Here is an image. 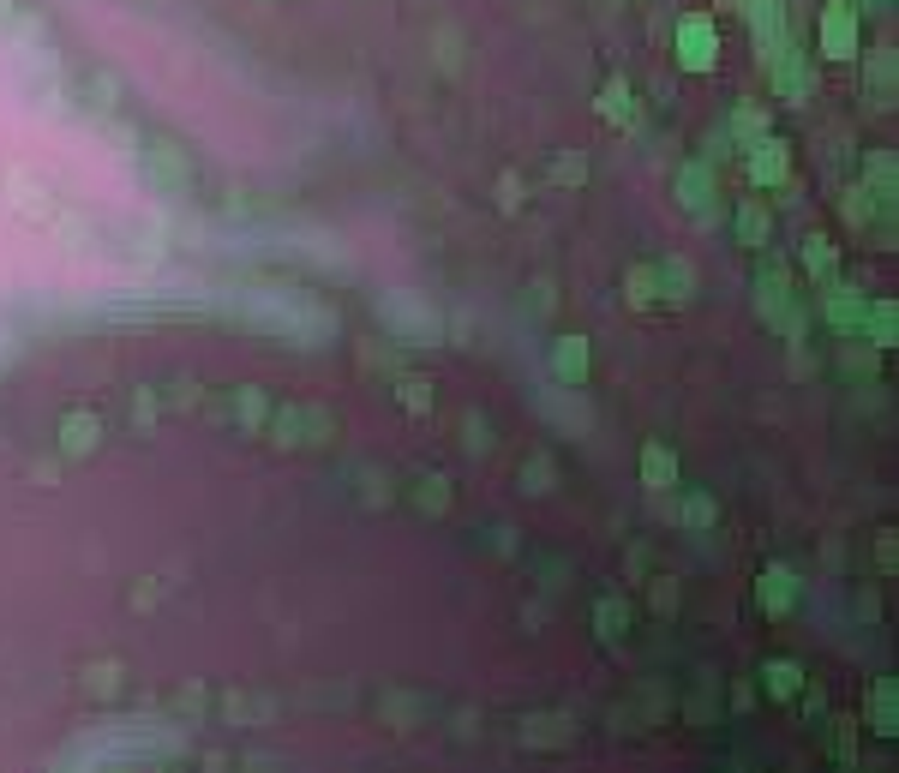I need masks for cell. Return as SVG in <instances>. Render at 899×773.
Wrapping results in <instances>:
<instances>
[{"label":"cell","instance_id":"obj_1","mask_svg":"<svg viewBox=\"0 0 899 773\" xmlns=\"http://www.w3.org/2000/svg\"><path fill=\"white\" fill-rule=\"evenodd\" d=\"M816 54H828V60H858V54H864V6H852V0L822 6V18H816Z\"/></svg>","mask_w":899,"mask_h":773},{"label":"cell","instance_id":"obj_2","mask_svg":"<svg viewBox=\"0 0 899 773\" xmlns=\"http://www.w3.org/2000/svg\"><path fill=\"white\" fill-rule=\"evenodd\" d=\"M672 54H678L684 72H714V60H720V24L708 12H684L672 24Z\"/></svg>","mask_w":899,"mask_h":773},{"label":"cell","instance_id":"obj_3","mask_svg":"<svg viewBox=\"0 0 899 773\" xmlns=\"http://www.w3.org/2000/svg\"><path fill=\"white\" fill-rule=\"evenodd\" d=\"M768 84L780 102H810L816 96V54L804 42H792L780 60H768Z\"/></svg>","mask_w":899,"mask_h":773},{"label":"cell","instance_id":"obj_4","mask_svg":"<svg viewBox=\"0 0 899 773\" xmlns=\"http://www.w3.org/2000/svg\"><path fill=\"white\" fill-rule=\"evenodd\" d=\"M750 174H756V180H768V186H780V180L792 174V144H786V138H774V132H768L762 144H750Z\"/></svg>","mask_w":899,"mask_h":773},{"label":"cell","instance_id":"obj_5","mask_svg":"<svg viewBox=\"0 0 899 773\" xmlns=\"http://www.w3.org/2000/svg\"><path fill=\"white\" fill-rule=\"evenodd\" d=\"M726 126H732V138H744V144H762V138H768V108H762V102H738Z\"/></svg>","mask_w":899,"mask_h":773},{"label":"cell","instance_id":"obj_6","mask_svg":"<svg viewBox=\"0 0 899 773\" xmlns=\"http://www.w3.org/2000/svg\"><path fill=\"white\" fill-rule=\"evenodd\" d=\"M600 114H606V120H636V90H630V78H606Z\"/></svg>","mask_w":899,"mask_h":773},{"label":"cell","instance_id":"obj_7","mask_svg":"<svg viewBox=\"0 0 899 773\" xmlns=\"http://www.w3.org/2000/svg\"><path fill=\"white\" fill-rule=\"evenodd\" d=\"M864 78H870V90H876L882 102H894V54H888V48H876V54L864 60Z\"/></svg>","mask_w":899,"mask_h":773},{"label":"cell","instance_id":"obj_8","mask_svg":"<svg viewBox=\"0 0 899 773\" xmlns=\"http://www.w3.org/2000/svg\"><path fill=\"white\" fill-rule=\"evenodd\" d=\"M744 234H750V240H762V234H768V216H762V204H744Z\"/></svg>","mask_w":899,"mask_h":773},{"label":"cell","instance_id":"obj_9","mask_svg":"<svg viewBox=\"0 0 899 773\" xmlns=\"http://www.w3.org/2000/svg\"><path fill=\"white\" fill-rule=\"evenodd\" d=\"M582 174H588V162H582V156H564V162H558V180H582Z\"/></svg>","mask_w":899,"mask_h":773},{"label":"cell","instance_id":"obj_10","mask_svg":"<svg viewBox=\"0 0 899 773\" xmlns=\"http://www.w3.org/2000/svg\"><path fill=\"white\" fill-rule=\"evenodd\" d=\"M852 6H858V0H852Z\"/></svg>","mask_w":899,"mask_h":773}]
</instances>
